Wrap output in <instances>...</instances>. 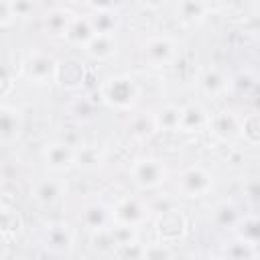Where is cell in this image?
<instances>
[{
  "label": "cell",
  "instance_id": "d6a6232c",
  "mask_svg": "<svg viewBox=\"0 0 260 260\" xmlns=\"http://www.w3.org/2000/svg\"><path fill=\"white\" fill-rule=\"evenodd\" d=\"M16 18L14 4L10 0H0V28H8Z\"/></svg>",
  "mask_w": 260,
  "mask_h": 260
},
{
  "label": "cell",
  "instance_id": "484cf974",
  "mask_svg": "<svg viewBox=\"0 0 260 260\" xmlns=\"http://www.w3.org/2000/svg\"><path fill=\"white\" fill-rule=\"evenodd\" d=\"M234 234H236L238 240H244L250 246L258 248L260 246V215H254V213L242 215V219L238 221Z\"/></svg>",
  "mask_w": 260,
  "mask_h": 260
},
{
  "label": "cell",
  "instance_id": "1f68e13d",
  "mask_svg": "<svg viewBox=\"0 0 260 260\" xmlns=\"http://www.w3.org/2000/svg\"><path fill=\"white\" fill-rule=\"evenodd\" d=\"M112 236H114V240H116V248H118V246L132 244V242H138V230H136V228L114 225V228H112Z\"/></svg>",
  "mask_w": 260,
  "mask_h": 260
},
{
  "label": "cell",
  "instance_id": "2e32d148",
  "mask_svg": "<svg viewBox=\"0 0 260 260\" xmlns=\"http://www.w3.org/2000/svg\"><path fill=\"white\" fill-rule=\"evenodd\" d=\"M108 150L100 144H79L75 150V169L79 171H98L106 165Z\"/></svg>",
  "mask_w": 260,
  "mask_h": 260
},
{
  "label": "cell",
  "instance_id": "f35d334b",
  "mask_svg": "<svg viewBox=\"0 0 260 260\" xmlns=\"http://www.w3.org/2000/svg\"><path fill=\"white\" fill-rule=\"evenodd\" d=\"M191 260H215V258H209V256H193Z\"/></svg>",
  "mask_w": 260,
  "mask_h": 260
},
{
  "label": "cell",
  "instance_id": "4316f807",
  "mask_svg": "<svg viewBox=\"0 0 260 260\" xmlns=\"http://www.w3.org/2000/svg\"><path fill=\"white\" fill-rule=\"evenodd\" d=\"M256 256H258V248L250 246V244L244 242V240L234 238L230 244L223 246L219 260H254Z\"/></svg>",
  "mask_w": 260,
  "mask_h": 260
},
{
  "label": "cell",
  "instance_id": "836d02e7",
  "mask_svg": "<svg viewBox=\"0 0 260 260\" xmlns=\"http://www.w3.org/2000/svg\"><path fill=\"white\" fill-rule=\"evenodd\" d=\"M71 114H73L75 118L87 120V118H91V114H93V104H91L89 100L81 98V100H77V102L71 106Z\"/></svg>",
  "mask_w": 260,
  "mask_h": 260
},
{
  "label": "cell",
  "instance_id": "30bf717a",
  "mask_svg": "<svg viewBox=\"0 0 260 260\" xmlns=\"http://www.w3.org/2000/svg\"><path fill=\"white\" fill-rule=\"evenodd\" d=\"M75 146H71L65 140H51L43 146V162L53 173H63L75 167Z\"/></svg>",
  "mask_w": 260,
  "mask_h": 260
},
{
  "label": "cell",
  "instance_id": "7402d4cb",
  "mask_svg": "<svg viewBox=\"0 0 260 260\" xmlns=\"http://www.w3.org/2000/svg\"><path fill=\"white\" fill-rule=\"evenodd\" d=\"M75 16H77V14H75L73 10H69V8H65V6H55V8H51V10L43 16L45 30L51 32V35L63 37L65 30H67V26L71 24V20H73Z\"/></svg>",
  "mask_w": 260,
  "mask_h": 260
},
{
  "label": "cell",
  "instance_id": "ab89813d",
  "mask_svg": "<svg viewBox=\"0 0 260 260\" xmlns=\"http://www.w3.org/2000/svg\"><path fill=\"white\" fill-rule=\"evenodd\" d=\"M254 260H260V254H258V256H256V258H254Z\"/></svg>",
  "mask_w": 260,
  "mask_h": 260
},
{
  "label": "cell",
  "instance_id": "8fae6325",
  "mask_svg": "<svg viewBox=\"0 0 260 260\" xmlns=\"http://www.w3.org/2000/svg\"><path fill=\"white\" fill-rule=\"evenodd\" d=\"M75 244V232L69 223H63V221H55V223H49L45 228V234H43V248L51 254H57V256H63V254H69L71 248Z\"/></svg>",
  "mask_w": 260,
  "mask_h": 260
},
{
  "label": "cell",
  "instance_id": "83f0119b",
  "mask_svg": "<svg viewBox=\"0 0 260 260\" xmlns=\"http://www.w3.org/2000/svg\"><path fill=\"white\" fill-rule=\"evenodd\" d=\"M242 138L250 146H260V112H252L242 118Z\"/></svg>",
  "mask_w": 260,
  "mask_h": 260
},
{
  "label": "cell",
  "instance_id": "d4e9b609",
  "mask_svg": "<svg viewBox=\"0 0 260 260\" xmlns=\"http://www.w3.org/2000/svg\"><path fill=\"white\" fill-rule=\"evenodd\" d=\"M240 219H242V213L234 201H221L211 215V223L217 230H236Z\"/></svg>",
  "mask_w": 260,
  "mask_h": 260
},
{
  "label": "cell",
  "instance_id": "277c9868",
  "mask_svg": "<svg viewBox=\"0 0 260 260\" xmlns=\"http://www.w3.org/2000/svg\"><path fill=\"white\" fill-rule=\"evenodd\" d=\"M167 177H169V169L156 156H140L134 158L130 165V179L142 191L160 187L167 181Z\"/></svg>",
  "mask_w": 260,
  "mask_h": 260
},
{
  "label": "cell",
  "instance_id": "f546056e",
  "mask_svg": "<svg viewBox=\"0 0 260 260\" xmlns=\"http://www.w3.org/2000/svg\"><path fill=\"white\" fill-rule=\"evenodd\" d=\"M114 256L120 260H146V246L140 244V240L126 246H118Z\"/></svg>",
  "mask_w": 260,
  "mask_h": 260
},
{
  "label": "cell",
  "instance_id": "7a4b0ae2",
  "mask_svg": "<svg viewBox=\"0 0 260 260\" xmlns=\"http://www.w3.org/2000/svg\"><path fill=\"white\" fill-rule=\"evenodd\" d=\"M57 67L59 61L41 49H32L28 53H24L18 61V75L24 77L30 83L43 85V83H51L57 77Z\"/></svg>",
  "mask_w": 260,
  "mask_h": 260
},
{
  "label": "cell",
  "instance_id": "7c38bea8",
  "mask_svg": "<svg viewBox=\"0 0 260 260\" xmlns=\"http://www.w3.org/2000/svg\"><path fill=\"white\" fill-rule=\"evenodd\" d=\"M67 193V181L61 177H43L32 183L30 187V199L37 205L51 207L59 203Z\"/></svg>",
  "mask_w": 260,
  "mask_h": 260
},
{
  "label": "cell",
  "instance_id": "44dd1931",
  "mask_svg": "<svg viewBox=\"0 0 260 260\" xmlns=\"http://www.w3.org/2000/svg\"><path fill=\"white\" fill-rule=\"evenodd\" d=\"M22 225L24 223H22V215L18 213V209L4 201L0 207V232H2L4 242L10 244L22 232Z\"/></svg>",
  "mask_w": 260,
  "mask_h": 260
},
{
  "label": "cell",
  "instance_id": "9c48e42d",
  "mask_svg": "<svg viewBox=\"0 0 260 260\" xmlns=\"http://www.w3.org/2000/svg\"><path fill=\"white\" fill-rule=\"evenodd\" d=\"M79 221L81 225L91 232V234H98V232H108L116 225V217H114V207L104 203V201H91L87 203L81 213H79Z\"/></svg>",
  "mask_w": 260,
  "mask_h": 260
},
{
  "label": "cell",
  "instance_id": "5b68a950",
  "mask_svg": "<svg viewBox=\"0 0 260 260\" xmlns=\"http://www.w3.org/2000/svg\"><path fill=\"white\" fill-rule=\"evenodd\" d=\"M187 232H189V219H187L185 211L179 207H169V209L160 211L154 221L156 242L167 244V246L181 242L187 236Z\"/></svg>",
  "mask_w": 260,
  "mask_h": 260
},
{
  "label": "cell",
  "instance_id": "cb8c5ba5",
  "mask_svg": "<svg viewBox=\"0 0 260 260\" xmlns=\"http://www.w3.org/2000/svg\"><path fill=\"white\" fill-rule=\"evenodd\" d=\"M181 116H183V106H177V104L160 106L154 112L158 132H179L181 130Z\"/></svg>",
  "mask_w": 260,
  "mask_h": 260
},
{
  "label": "cell",
  "instance_id": "5bb4252c",
  "mask_svg": "<svg viewBox=\"0 0 260 260\" xmlns=\"http://www.w3.org/2000/svg\"><path fill=\"white\" fill-rule=\"evenodd\" d=\"M89 6V22L95 30V35H116L120 26V16L116 14L114 4H87Z\"/></svg>",
  "mask_w": 260,
  "mask_h": 260
},
{
  "label": "cell",
  "instance_id": "9a60e30c",
  "mask_svg": "<svg viewBox=\"0 0 260 260\" xmlns=\"http://www.w3.org/2000/svg\"><path fill=\"white\" fill-rule=\"evenodd\" d=\"M22 132V114L16 106L2 104L0 106V140L4 146H10L18 140Z\"/></svg>",
  "mask_w": 260,
  "mask_h": 260
},
{
  "label": "cell",
  "instance_id": "8d00e7d4",
  "mask_svg": "<svg viewBox=\"0 0 260 260\" xmlns=\"http://www.w3.org/2000/svg\"><path fill=\"white\" fill-rule=\"evenodd\" d=\"M14 4V12H16V16L18 18H24V16H28L32 10H35V4H30V2H12Z\"/></svg>",
  "mask_w": 260,
  "mask_h": 260
},
{
  "label": "cell",
  "instance_id": "6da1fadb",
  "mask_svg": "<svg viewBox=\"0 0 260 260\" xmlns=\"http://www.w3.org/2000/svg\"><path fill=\"white\" fill-rule=\"evenodd\" d=\"M100 98L104 104H108L114 110L132 112L140 98V89H138V83L134 81V77H130L126 73H118V75H110L108 79L102 81Z\"/></svg>",
  "mask_w": 260,
  "mask_h": 260
},
{
  "label": "cell",
  "instance_id": "3957f363",
  "mask_svg": "<svg viewBox=\"0 0 260 260\" xmlns=\"http://www.w3.org/2000/svg\"><path fill=\"white\" fill-rule=\"evenodd\" d=\"M213 173L203 165H189L179 173L177 189L187 199H201L213 191Z\"/></svg>",
  "mask_w": 260,
  "mask_h": 260
},
{
  "label": "cell",
  "instance_id": "4dcf8cb0",
  "mask_svg": "<svg viewBox=\"0 0 260 260\" xmlns=\"http://www.w3.org/2000/svg\"><path fill=\"white\" fill-rule=\"evenodd\" d=\"M91 244L98 252L102 254H114L116 252V240L112 236V230L108 232H98V234H91Z\"/></svg>",
  "mask_w": 260,
  "mask_h": 260
},
{
  "label": "cell",
  "instance_id": "e0dca14e",
  "mask_svg": "<svg viewBox=\"0 0 260 260\" xmlns=\"http://www.w3.org/2000/svg\"><path fill=\"white\" fill-rule=\"evenodd\" d=\"M85 75H87V69H85L79 61L67 59V61H59L55 81H57L61 87H65V89H77V87L83 85Z\"/></svg>",
  "mask_w": 260,
  "mask_h": 260
},
{
  "label": "cell",
  "instance_id": "d6986e66",
  "mask_svg": "<svg viewBox=\"0 0 260 260\" xmlns=\"http://www.w3.org/2000/svg\"><path fill=\"white\" fill-rule=\"evenodd\" d=\"M209 116L207 110L199 104H187L183 106V116H181V130L183 134H197L207 130L209 124Z\"/></svg>",
  "mask_w": 260,
  "mask_h": 260
},
{
  "label": "cell",
  "instance_id": "603a6c76",
  "mask_svg": "<svg viewBox=\"0 0 260 260\" xmlns=\"http://www.w3.org/2000/svg\"><path fill=\"white\" fill-rule=\"evenodd\" d=\"M128 132L136 140H146L154 132H158L156 120H154V112H134L130 116V120H128Z\"/></svg>",
  "mask_w": 260,
  "mask_h": 260
},
{
  "label": "cell",
  "instance_id": "74e56055",
  "mask_svg": "<svg viewBox=\"0 0 260 260\" xmlns=\"http://www.w3.org/2000/svg\"><path fill=\"white\" fill-rule=\"evenodd\" d=\"M12 85H14V83H12L10 73H8V71H4V73H2V95H4V98L12 91Z\"/></svg>",
  "mask_w": 260,
  "mask_h": 260
},
{
  "label": "cell",
  "instance_id": "ffe728a7",
  "mask_svg": "<svg viewBox=\"0 0 260 260\" xmlns=\"http://www.w3.org/2000/svg\"><path fill=\"white\" fill-rule=\"evenodd\" d=\"M83 51L93 61H108L118 51V39L116 35H93V39L85 45Z\"/></svg>",
  "mask_w": 260,
  "mask_h": 260
},
{
  "label": "cell",
  "instance_id": "4fadbf2b",
  "mask_svg": "<svg viewBox=\"0 0 260 260\" xmlns=\"http://www.w3.org/2000/svg\"><path fill=\"white\" fill-rule=\"evenodd\" d=\"M232 83H234L232 77L223 69H219L215 65L205 67L199 73V77H197L199 91L203 95H207V98H221V95H225L232 89Z\"/></svg>",
  "mask_w": 260,
  "mask_h": 260
},
{
  "label": "cell",
  "instance_id": "ba28073f",
  "mask_svg": "<svg viewBox=\"0 0 260 260\" xmlns=\"http://www.w3.org/2000/svg\"><path fill=\"white\" fill-rule=\"evenodd\" d=\"M142 57L150 67H167L177 57V41L171 35H152L142 45Z\"/></svg>",
  "mask_w": 260,
  "mask_h": 260
},
{
  "label": "cell",
  "instance_id": "ac0fdd59",
  "mask_svg": "<svg viewBox=\"0 0 260 260\" xmlns=\"http://www.w3.org/2000/svg\"><path fill=\"white\" fill-rule=\"evenodd\" d=\"M93 35H95V30H93V26H91L87 14H77V16L71 20V24L67 26L63 39H65V43L71 45V47L85 49V45L93 39Z\"/></svg>",
  "mask_w": 260,
  "mask_h": 260
},
{
  "label": "cell",
  "instance_id": "d590c367",
  "mask_svg": "<svg viewBox=\"0 0 260 260\" xmlns=\"http://www.w3.org/2000/svg\"><path fill=\"white\" fill-rule=\"evenodd\" d=\"M244 193L248 199L252 201H260V179L254 177V179H248L246 185H244Z\"/></svg>",
  "mask_w": 260,
  "mask_h": 260
},
{
  "label": "cell",
  "instance_id": "e575fe53",
  "mask_svg": "<svg viewBox=\"0 0 260 260\" xmlns=\"http://www.w3.org/2000/svg\"><path fill=\"white\" fill-rule=\"evenodd\" d=\"M167 256H169V252H167V244L156 242V244L146 246V260H165Z\"/></svg>",
  "mask_w": 260,
  "mask_h": 260
},
{
  "label": "cell",
  "instance_id": "8992f818",
  "mask_svg": "<svg viewBox=\"0 0 260 260\" xmlns=\"http://www.w3.org/2000/svg\"><path fill=\"white\" fill-rule=\"evenodd\" d=\"M114 217L116 225H126V228H140L150 219V205L136 197V195H126L120 197L114 205Z\"/></svg>",
  "mask_w": 260,
  "mask_h": 260
},
{
  "label": "cell",
  "instance_id": "52a82bcc",
  "mask_svg": "<svg viewBox=\"0 0 260 260\" xmlns=\"http://www.w3.org/2000/svg\"><path fill=\"white\" fill-rule=\"evenodd\" d=\"M242 118L244 116H238L234 110H219L209 116L207 132L217 142L232 144L242 138Z\"/></svg>",
  "mask_w": 260,
  "mask_h": 260
},
{
  "label": "cell",
  "instance_id": "f1b7e54d",
  "mask_svg": "<svg viewBox=\"0 0 260 260\" xmlns=\"http://www.w3.org/2000/svg\"><path fill=\"white\" fill-rule=\"evenodd\" d=\"M211 10H213V6L207 4V2H191V0H187V2H179L177 4V14L181 18H185V20H201Z\"/></svg>",
  "mask_w": 260,
  "mask_h": 260
}]
</instances>
